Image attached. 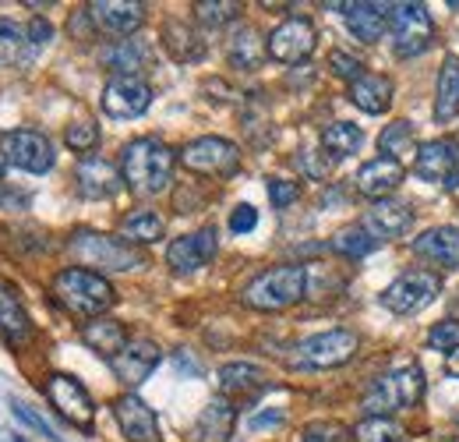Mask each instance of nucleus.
<instances>
[{
	"mask_svg": "<svg viewBox=\"0 0 459 442\" xmlns=\"http://www.w3.org/2000/svg\"><path fill=\"white\" fill-rule=\"evenodd\" d=\"M174 149L152 135L145 138H135L121 149V177L124 184L142 195V198H152V195H163L174 181Z\"/></svg>",
	"mask_w": 459,
	"mask_h": 442,
	"instance_id": "f257e3e1",
	"label": "nucleus"
},
{
	"mask_svg": "<svg viewBox=\"0 0 459 442\" xmlns=\"http://www.w3.org/2000/svg\"><path fill=\"white\" fill-rule=\"evenodd\" d=\"M53 298L57 305H64L71 315H82V319H103L117 301L110 280L82 266L60 269L53 276Z\"/></svg>",
	"mask_w": 459,
	"mask_h": 442,
	"instance_id": "f03ea898",
	"label": "nucleus"
},
{
	"mask_svg": "<svg viewBox=\"0 0 459 442\" xmlns=\"http://www.w3.org/2000/svg\"><path fill=\"white\" fill-rule=\"evenodd\" d=\"M307 294V266H272L261 269L254 280H247V287L240 291V301L254 312H283L290 305H297Z\"/></svg>",
	"mask_w": 459,
	"mask_h": 442,
	"instance_id": "7ed1b4c3",
	"label": "nucleus"
},
{
	"mask_svg": "<svg viewBox=\"0 0 459 442\" xmlns=\"http://www.w3.org/2000/svg\"><path fill=\"white\" fill-rule=\"evenodd\" d=\"M67 252L78 266H89L92 273H128L145 266V259L135 252V244H128L124 237H110V234H96V230H78L67 241Z\"/></svg>",
	"mask_w": 459,
	"mask_h": 442,
	"instance_id": "20e7f679",
	"label": "nucleus"
},
{
	"mask_svg": "<svg viewBox=\"0 0 459 442\" xmlns=\"http://www.w3.org/2000/svg\"><path fill=\"white\" fill-rule=\"evenodd\" d=\"M421 397H424V372H421V365L410 361V365L382 376L371 386V393L364 397V411H368V418H389L393 411L417 407Z\"/></svg>",
	"mask_w": 459,
	"mask_h": 442,
	"instance_id": "39448f33",
	"label": "nucleus"
},
{
	"mask_svg": "<svg viewBox=\"0 0 459 442\" xmlns=\"http://www.w3.org/2000/svg\"><path fill=\"white\" fill-rule=\"evenodd\" d=\"M361 351V337L350 330H325L300 340L290 354L293 368H339Z\"/></svg>",
	"mask_w": 459,
	"mask_h": 442,
	"instance_id": "423d86ee",
	"label": "nucleus"
},
{
	"mask_svg": "<svg viewBox=\"0 0 459 442\" xmlns=\"http://www.w3.org/2000/svg\"><path fill=\"white\" fill-rule=\"evenodd\" d=\"M389 35L396 57H421L435 39V21L424 4H393L389 11Z\"/></svg>",
	"mask_w": 459,
	"mask_h": 442,
	"instance_id": "0eeeda50",
	"label": "nucleus"
},
{
	"mask_svg": "<svg viewBox=\"0 0 459 442\" xmlns=\"http://www.w3.org/2000/svg\"><path fill=\"white\" fill-rule=\"evenodd\" d=\"M442 294V280L428 269H410L403 276H396L385 291H382V305L393 315H417L424 312L435 298Z\"/></svg>",
	"mask_w": 459,
	"mask_h": 442,
	"instance_id": "6e6552de",
	"label": "nucleus"
},
{
	"mask_svg": "<svg viewBox=\"0 0 459 442\" xmlns=\"http://www.w3.org/2000/svg\"><path fill=\"white\" fill-rule=\"evenodd\" d=\"M181 163L191 170V174H206V177H230L237 167H240V149L220 138V135H202L195 142H188L181 149Z\"/></svg>",
	"mask_w": 459,
	"mask_h": 442,
	"instance_id": "1a4fd4ad",
	"label": "nucleus"
},
{
	"mask_svg": "<svg viewBox=\"0 0 459 442\" xmlns=\"http://www.w3.org/2000/svg\"><path fill=\"white\" fill-rule=\"evenodd\" d=\"M0 159L18 167V170H28V174H46L53 167L57 152H53V142L46 135L18 128V131L0 135Z\"/></svg>",
	"mask_w": 459,
	"mask_h": 442,
	"instance_id": "9d476101",
	"label": "nucleus"
},
{
	"mask_svg": "<svg viewBox=\"0 0 459 442\" xmlns=\"http://www.w3.org/2000/svg\"><path fill=\"white\" fill-rule=\"evenodd\" d=\"M46 400L57 407V415L64 422H71L74 429L82 432H92V422H96V404L89 397V390L74 379V376H50L46 379Z\"/></svg>",
	"mask_w": 459,
	"mask_h": 442,
	"instance_id": "9b49d317",
	"label": "nucleus"
},
{
	"mask_svg": "<svg viewBox=\"0 0 459 442\" xmlns=\"http://www.w3.org/2000/svg\"><path fill=\"white\" fill-rule=\"evenodd\" d=\"M315 46H318L315 25L307 18H297V14L279 21L265 39V53L272 60H279V64H300V60H307L315 53Z\"/></svg>",
	"mask_w": 459,
	"mask_h": 442,
	"instance_id": "f8f14e48",
	"label": "nucleus"
},
{
	"mask_svg": "<svg viewBox=\"0 0 459 442\" xmlns=\"http://www.w3.org/2000/svg\"><path fill=\"white\" fill-rule=\"evenodd\" d=\"M152 106V85L138 74H113L103 89V113L113 120H135Z\"/></svg>",
	"mask_w": 459,
	"mask_h": 442,
	"instance_id": "ddd939ff",
	"label": "nucleus"
},
{
	"mask_svg": "<svg viewBox=\"0 0 459 442\" xmlns=\"http://www.w3.org/2000/svg\"><path fill=\"white\" fill-rule=\"evenodd\" d=\"M216 248H220V234H216V227H206V230L184 234V237L170 241V248H167V266H170L174 273H181V276L198 273L202 266H209V262H213Z\"/></svg>",
	"mask_w": 459,
	"mask_h": 442,
	"instance_id": "4468645a",
	"label": "nucleus"
},
{
	"mask_svg": "<svg viewBox=\"0 0 459 442\" xmlns=\"http://www.w3.org/2000/svg\"><path fill=\"white\" fill-rule=\"evenodd\" d=\"M159 361H163L159 344H152V340H128V347L110 361V368H113V376L124 386H142Z\"/></svg>",
	"mask_w": 459,
	"mask_h": 442,
	"instance_id": "2eb2a0df",
	"label": "nucleus"
},
{
	"mask_svg": "<svg viewBox=\"0 0 459 442\" xmlns=\"http://www.w3.org/2000/svg\"><path fill=\"white\" fill-rule=\"evenodd\" d=\"M459 167V145L453 138H432L414 156V174L432 184H446Z\"/></svg>",
	"mask_w": 459,
	"mask_h": 442,
	"instance_id": "dca6fc26",
	"label": "nucleus"
},
{
	"mask_svg": "<svg viewBox=\"0 0 459 442\" xmlns=\"http://www.w3.org/2000/svg\"><path fill=\"white\" fill-rule=\"evenodd\" d=\"M89 14H92L96 28H103V32L135 35L145 21V4H138V0H92Z\"/></svg>",
	"mask_w": 459,
	"mask_h": 442,
	"instance_id": "f3484780",
	"label": "nucleus"
},
{
	"mask_svg": "<svg viewBox=\"0 0 459 442\" xmlns=\"http://www.w3.org/2000/svg\"><path fill=\"white\" fill-rule=\"evenodd\" d=\"M74 181H78V191L85 198H113L124 188L121 170L103 156H82V163L74 170Z\"/></svg>",
	"mask_w": 459,
	"mask_h": 442,
	"instance_id": "a211bd4d",
	"label": "nucleus"
},
{
	"mask_svg": "<svg viewBox=\"0 0 459 442\" xmlns=\"http://www.w3.org/2000/svg\"><path fill=\"white\" fill-rule=\"evenodd\" d=\"M113 415L121 432L131 442H159V422L152 415V407L145 400H138L135 393H124L113 400Z\"/></svg>",
	"mask_w": 459,
	"mask_h": 442,
	"instance_id": "6ab92c4d",
	"label": "nucleus"
},
{
	"mask_svg": "<svg viewBox=\"0 0 459 442\" xmlns=\"http://www.w3.org/2000/svg\"><path fill=\"white\" fill-rule=\"evenodd\" d=\"M354 184H357V191H361L364 198H375V202H378V198H389V191H396V188L403 184V163L393 159V156L368 159V163L357 170Z\"/></svg>",
	"mask_w": 459,
	"mask_h": 442,
	"instance_id": "aec40b11",
	"label": "nucleus"
},
{
	"mask_svg": "<svg viewBox=\"0 0 459 442\" xmlns=\"http://www.w3.org/2000/svg\"><path fill=\"white\" fill-rule=\"evenodd\" d=\"M336 11L346 14V28L361 39V43H378L389 28V11L393 4H375V0H364V4H336Z\"/></svg>",
	"mask_w": 459,
	"mask_h": 442,
	"instance_id": "412c9836",
	"label": "nucleus"
},
{
	"mask_svg": "<svg viewBox=\"0 0 459 442\" xmlns=\"http://www.w3.org/2000/svg\"><path fill=\"white\" fill-rule=\"evenodd\" d=\"M410 252L432 266H442V269H459V227H432L424 230Z\"/></svg>",
	"mask_w": 459,
	"mask_h": 442,
	"instance_id": "4be33fe9",
	"label": "nucleus"
},
{
	"mask_svg": "<svg viewBox=\"0 0 459 442\" xmlns=\"http://www.w3.org/2000/svg\"><path fill=\"white\" fill-rule=\"evenodd\" d=\"M414 223V209L407 202H396V198H378L371 209H368V230L371 234H382V237H400L407 234Z\"/></svg>",
	"mask_w": 459,
	"mask_h": 442,
	"instance_id": "5701e85b",
	"label": "nucleus"
},
{
	"mask_svg": "<svg viewBox=\"0 0 459 442\" xmlns=\"http://www.w3.org/2000/svg\"><path fill=\"white\" fill-rule=\"evenodd\" d=\"M237 425V407L227 397H216L195 422V442H230Z\"/></svg>",
	"mask_w": 459,
	"mask_h": 442,
	"instance_id": "b1692460",
	"label": "nucleus"
},
{
	"mask_svg": "<svg viewBox=\"0 0 459 442\" xmlns=\"http://www.w3.org/2000/svg\"><path fill=\"white\" fill-rule=\"evenodd\" d=\"M393 81L385 78V74H371V71H364L354 85H350V103L354 106H361L364 113H385L389 106H393Z\"/></svg>",
	"mask_w": 459,
	"mask_h": 442,
	"instance_id": "393cba45",
	"label": "nucleus"
},
{
	"mask_svg": "<svg viewBox=\"0 0 459 442\" xmlns=\"http://www.w3.org/2000/svg\"><path fill=\"white\" fill-rule=\"evenodd\" d=\"M268 386V376L251 361H230L220 368V393L223 397H254Z\"/></svg>",
	"mask_w": 459,
	"mask_h": 442,
	"instance_id": "a878e982",
	"label": "nucleus"
},
{
	"mask_svg": "<svg viewBox=\"0 0 459 442\" xmlns=\"http://www.w3.org/2000/svg\"><path fill=\"white\" fill-rule=\"evenodd\" d=\"M82 340H85L89 351H96V354L106 358V361H113V358L128 347V333H124V326L113 322V319H92V322H85V326H82Z\"/></svg>",
	"mask_w": 459,
	"mask_h": 442,
	"instance_id": "bb28decb",
	"label": "nucleus"
},
{
	"mask_svg": "<svg viewBox=\"0 0 459 442\" xmlns=\"http://www.w3.org/2000/svg\"><path fill=\"white\" fill-rule=\"evenodd\" d=\"M163 46L181 64H191V60H202L206 57V39L188 21H177V18H170L163 25Z\"/></svg>",
	"mask_w": 459,
	"mask_h": 442,
	"instance_id": "cd10ccee",
	"label": "nucleus"
},
{
	"mask_svg": "<svg viewBox=\"0 0 459 442\" xmlns=\"http://www.w3.org/2000/svg\"><path fill=\"white\" fill-rule=\"evenodd\" d=\"M459 110V57H446L435 85V120L446 124Z\"/></svg>",
	"mask_w": 459,
	"mask_h": 442,
	"instance_id": "c85d7f7f",
	"label": "nucleus"
},
{
	"mask_svg": "<svg viewBox=\"0 0 459 442\" xmlns=\"http://www.w3.org/2000/svg\"><path fill=\"white\" fill-rule=\"evenodd\" d=\"M163 230H167V223L156 209H135L121 220V237L128 244H156V241H163Z\"/></svg>",
	"mask_w": 459,
	"mask_h": 442,
	"instance_id": "c756f323",
	"label": "nucleus"
},
{
	"mask_svg": "<svg viewBox=\"0 0 459 442\" xmlns=\"http://www.w3.org/2000/svg\"><path fill=\"white\" fill-rule=\"evenodd\" d=\"M0 337L11 344H25L32 337V319L21 308V301L0 283Z\"/></svg>",
	"mask_w": 459,
	"mask_h": 442,
	"instance_id": "7c9ffc66",
	"label": "nucleus"
},
{
	"mask_svg": "<svg viewBox=\"0 0 459 442\" xmlns=\"http://www.w3.org/2000/svg\"><path fill=\"white\" fill-rule=\"evenodd\" d=\"M145 60H149V46L142 39H117L113 46L103 50V64L113 67L117 74H135L145 67Z\"/></svg>",
	"mask_w": 459,
	"mask_h": 442,
	"instance_id": "2f4dec72",
	"label": "nucleus"
},
{
	"mask_svg": "<svg viewBox=\"0 0 459 442\" xmlns=\"http://www.w3.org/2000/svg\"><path fill=\"white\" fill-rule=\"evenodd\" d=\"M361 145H364V131L350 120H336L322 131V149L329 152V159H346V156L361 152Z\"/></svg>",
	"mask_w": 459,
	"mask_h": 442,
	"instance_id": "473e14b6",
	"label": "nucleus"
},
{
	"mask_svg": "<svg viewBox=\"0 0 459 442\" xmlns=\"http://www.w3.org/2000/svg\"><path fill=\"white\" fill-rule=\"evenodd\" d=\"M332 248L346 259H364L378 248V237L368 230V223H354V227H343L336 237H332Z\"/></svg>",
	"mask_w": 459,
	"mask_h": 442,
	"instance_id": "72a5a7b5",
	"label": "nucleus"
},
{
	"mask_svg": "<svg viewBox=\"0 0 459 442\" xmlns=\"http://www.w3.org/2000/svg\"><path fill=\"white\" fill-rule=\"evenodd\" d=\"M258 60H261V39L251 25H240L230 35V64L251 71V67H258Z\"/></svg>",
	"mask_w": 459,
	"mask_h": 442,
	"instance_id": "f704fd0d",
	"label": "nucleus"
},
{
	"mask_svg": "<svg viewBox=\"0 0 459 442\" xmlns=\"http://www.w3.org/2000/svg\"><path fill=\"white\" fill-rule=\"evenodd\" d=\"M354 442H407V429L396 418H364L354 425Z\"/></svg>",
	"mask_w": 459,
	"mask_h": 442,
	"instance_id": "c9c22d12",
	"label": "nucleus"
},
{
	"mask_svg": "<svg viewBox=\"0 0 459 442\" xmlns=\"http://www.w3.org/2000/svg\"><path fill=\"white\" fill-rule=\"evenodd\" d=\"M25 46H28L25 28H21L18 21H11V18H0V67H7V64H14V60H21Z\"/></svg>",
	"mask_w": 459,
	"mask_h": 442,
	"instance_id": "e433bc0d",
	"label": "nucleus"
},
{
	"mask_svg": "<svg viewBox=\"0 0 459 442\" xmlns=\"http://www.w3.org/2000/svg\"><path fill=\"white\" fill-rule=\"evenodd\" d=\"M410 145H414V124H410V120H393V124L378 135V149H382L385 156H393V159H400L403 152H410Z\"/></svg>",
	"mask_w": 459,
	"mask_h": 442,
	"instance_id": "4c0bfd02",
	"label": "nucleus"
},
{
	"mask_svg": "<svg viewBox=\"0 0 459 442\" xmlns=\"http://www.w3.org/2000/svg\"><path fill=\"white\" fill-rule=\"evenodd\" d=\"M237 14H240V4H233V0H202V4H195V18L202 25H213V28L233 21Z\"/></svg>",
	"mask_w": 459,
	"mask_h": 442,
	"instance_id": "58836bf2",
	"label": "nucleus"
},
{
	"mask_svg": "<svg viewBox=\"0 0 459 442\" xmlns=\"http://www.w3.org/2000/svg\"><path fill=\"white\" fill-rule=\"evenodd\" d=\"M64 142H67L74 152H92V149L99 145V128H96L92 120H74V124H67Z\"/></svg>",
	"mask_w": 459,
	"mask_h": 442,
	"instance_id": "ea45409f",
	"label": "nucleus"
},
{
	"mask_svg": "<svg viewBox=\"0 0 459 442\" xmlns=\"http://www.w3.org/2000/svg\"><path fill=\"white\" fill-rule=\"evenodd\" d=\"M354 432L339 422H311L304 432H300V442H350Z\"/></svg>",
	"mask_w": 459,
	"mask_h": 442,
	"instance_id": "a19ab883",
	"label": "nucleus"
},
{
	"mask_svg": "<svg viewBox=\"0 0 459 442\" xmlns=\"http://www.w3.org/2000/svg\"><path fill=\"white\" fill-rule=\"evenodd\" d=\"M459 347V322L456 319H446V322H435L432 330H428V351H456Z\"/></svg>",
	"mask_w": 459,
	"mask_h": 442,
	"instance_id": "79ce46f5",
	"label": "nucleus"
},
{
	"mask_svg": "<svg viewBox=\"0 0 459 442\" xmlns=\"http://www.w3.org/2000/svg\"><path fill=\"white\" fill-rule=\"evenodd\" d=\"M329 67H332L336 78H343V81H350V85L364 74V64H361L354 53H346V50H332V53H329Z\"/></svg>",
	"mask_w": 459,
	"mask_h": 442,
	"instance_id": "37998d69",
	"label": "nucleus"
},
{
	"mask_svg": "<svg viewBox=\"0 0 459 442\" xmlns=\"http://www.w3.org/2000/svg\"><path fill=\"white\" fill-rule=\"evenodd\" d=\"M297 198H300L297 181H283V177H272V181H268V202H272L276 209H286V205H293Z\"/></svg>",
	"mask_w": 459,
	"mask_h": 442,
	"instance_id": "c03bdc74",
	"label": "nucleus"
},
{
	"mask_svg": "<svg viewBox=\"0 0 459 442\" xmlns=\"http://www.w3.org/2000/svg\"><path fill=\"white\" fill-rule=\"evenodd\" d=\"M258 227V209L254 205H237L230 216V230L233 234H251Z\"/></svg>",
	"mask_w": 459,
	"mask_h": 442,
	"instance_id": "a18cd8bd",
	"label": "nucleus"
},
{
	"mask_svg": "<svg viewBox=\"0 0 459 442\" xmlns=\"http://www.w3.org/2000/svg\"><path fill=\"white\" fill-rule=\"evenodd\" d=\"M11 411H14V415H18V418H21L28 429H35L43 439H57V432H53V429H50V425H46V422H43V418L32 411V407H25V404H18V400H14V404H11Z\"/></svg>",
	"mask_w": 459,
	"mask_h": 442,
	"instance_id": "49530a36",
	"label": "nucleus"
},
{
	"mask_svg": "<svg viewBox=\"0 0 459 442\" xmlns=\"http://www.w3.org/2000/svg\"><path fill=\"white\" fill-rule=\"evenodd\" d=\"M25 35H28V46H46L53 39V25L46 18H32V25L25 28Z\"/></svg>",
	"mask_w": 459,
	"mask_h": 442,
	"instance_id": "de8ad7c7",
	"label": "nucleus"
},
{
	"mask_svg": "<svg viewBox=\"0 0 459 442\" xmlns=\"http://www.w3.org/2000/svg\"><path fill=\"white\" fill-rule=\"evenodd\" d=\"M297 163H300V170H304L307 177H315V181H322V177L332 170V159H318L315 152H304Z\"/></svg>",
	"mask_w": 459,
	"mask_h": 442,
	"instance_id": "09e8293b",
	"label": "nucleus"
},
{
	"mask_svg": "<svg viewBox=\"0 0 459 442\" xmlns=\"http://www.w3.org/2000/svg\"><path fill=\"white\" fill-rule=\"evenodd\" d=\"M71 35H82V39H92V32H96V21H92V14H89V7L85 11H78L74 18H71Z\"/></svg>",
	"mask_w": 459,
	"mask_h": 442,
	"instance_id": "8fccbe9b",
	"label": "nucleus"
},
{
	"mask_svg": "<svg viewBox=\"0 0 459 442\" xmlns=\"http://www.w3.org/2000/svg\"><path fill=\"white\" fill-rule=\"evenodd\" d=\"M283 415H261V418H251V429H261V425H279Z\"/></svg>",
	"mask_w": 459,
	"mask_h": 442,
	"instance_id": "3c124183",
	"label": "nucleus"
},
{
	"mask_svg": "<svg viewBox=\"0 0 459 442\" xmlns=\"http://www.w3.org/2000/svg\"><path fill=\"white\" fill-rule=\"evenodd\" d=\"M446 372H449V376H456V379H459V347L453 351V354H449V358H446Z\"/></svg>",
	"mask_w": 459,
	"mask_h": 442,
	"instance_id": "603ef678",
	"label": "nucleus"
},
{
	"mask_svg": "<svg viewBox=\"0 0 459 442\" xmlns=\"http://www.w3.org/2000/svg\"><path fill=\"white\" fill-rule=\"evenodd\" d=\"M14 442H25V439H14Z\"/></svg>",
	"mask_w": 459,
	"mask_h": 442,
	"instance_id": "864d4df0",
	"label": "nucleus"
}]
</instances>
